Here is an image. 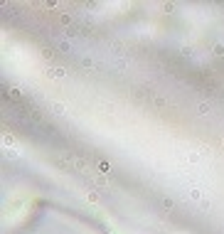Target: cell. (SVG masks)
Returning <instances> with one entry per match:
<instances>
[{
    "label": "cell",
    "instance_id": "1",
    "mask_svg": "<svg viewBox=\"0 0 224 234\" xmlns=\"http://www.w3.org/2000/svg\"><path fill=\"white\" fill-rule=\"evenodd\" d=\"M52 111H54V113H59V116H62V113H64V106H62V103H52Z\"/></svg>",
    "mask_w": 224,
    "mask_h": 234
},
{
    "label": "cell",
    "instance_id": "2",
    "mask_svg": "<svg viewBox=\"0 0 224 234\" xmlns=\"http://www.w3.org/2000/svg\"><path fill=\"white\" fill-rule=\"evenodd\" d=\"M52 76H64V69H59V67H57V69H52Z\"/></svg>",
    "mask_w": 224,
    "mask_h": 234
},
{
    "label": "cell",
    "instance_id": "3",
    "mask_svg": "<svg viewBox=\"0 0 224 234\" xmlns=\"http://www.w3.org/2000/svg\"><path fill=\"white\" fill-rule=\"evenodd\" d=\"M163 207L165 210H173V200H163Z\"/></svg>",
    "mask_w": 224,
    "mask_h": 234
}]
</instances>
